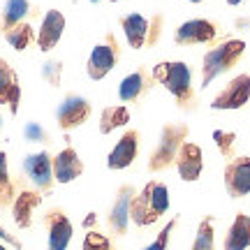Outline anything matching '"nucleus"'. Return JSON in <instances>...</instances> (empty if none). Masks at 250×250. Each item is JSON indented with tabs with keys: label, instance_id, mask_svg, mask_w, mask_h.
I'll list each match as a JSON object with an SVG mask.
<instances>
[{
	"label": "nucleus",
	"instance_id": "1",
	"mask_svg": "<svg viewBox=\"0 0 250 250\" xmlns=\"http://www.w3.org/2000/svg\"><path fill=\"white\" fill-rule=\"evenodd\" d=\"M169 208V190L160 181H148L146 186L134 192L130 202V223L137 227H148L160 220V215Z\"/></svg>",
	"mask_w": 250,
	"mask_h": 250
},
{
	"label": "nucleus",
	"instance_id": "2",
	"mask_svg": "<svg viewBox=\"0 0 250 250\" xmlns=\"http://www.w3.org/2000/svg\"><path fill=\"white\" fill-rule=\"evenodd\" d=\"M151 74L160 86H165V90L176 100V104H179L181 109H188L192 104V100H195L192 72H190V67H188L183 61L158 62V65L153 67Z\"/></svg>",
	"mask_w": 250,
	"mask_h": 250
},
{
	"label": "nucleus",
	"instance_id": "3",
	"mask_svg": "<svg viewBox=\"0 0 250 250\" xmlns=\"http://www.w3.org/2000/svg\"><path fill=\"white\" fill-rule=\"evenodd\" d=\"M188 125L183 123H167L162 125L160 139L155 144V148L148 155V171L158 174V171H167L169 167L176 165V155H179L181 146L188 142Z\"/></svg>",
	"mask_w": 250,
	"mask_h": 250
},
{
	"label": "nucleus",
	"instance_id": "4",
	"mask_svg": "<svg viewBox=\"0 0 250 250\" xmlns=\"http://www.w3.org/2000/svg\"><path fill=\"white\" fill-rule=\"evenodd\" d=\"M243 51H246V42L243 40H227L215 49L206 51L204 61H202V88H208L218 77H223L225 72H229L241 61Z\"/></svg>",
	"mask_w": 250,
	"mask_h": 250
},
{
	"label": "nucleus",
	"instance_id": "5",
	"mask_svg": "<svg viewBox=\"0 0 250 250\" xmlns=\"http://www.w3.org/2000/svg\"><path fill=\"white\" fill-rule=\"evenodd\" d=\"M250 100V74H236L211 102V109L215 111H232L248 104Z\"/></svg>",
	"mask_w": 250,
	"mask_h": 250
},
{
	"label": "nucleus",
	"instance_id": "6",
	"mask_svg": "<svg viewBox=\"0 0 250 250\" xmlns=\"http://www.w3.org/2000/svg\"><path fill=\"white\" fill-rule=\"evenodd\" d=\"M218 35L215 23L208 19H190L186 23H181L174 33V42L179 46H195V44H208Z\"/></svg>",
	"mask_w": 250,
	"mask_h": 250
},
{
	"label": "nucleus",
	"instance_id": "7",
	"mask_svg": "<svg viewBox=\"0 0 250 250\" xmlns=\"http://www.w3.org/2000/svg\"><path fill=\"white\" fill-rule=\"evenodd\" d=\"M225 190L227 195L239 199V197L250 195V158L241 155L227 162L225 167Z\"/></svg>",
	"mask_w": 250,
	"mask_h": 250
},
{
	"label": "nucleus",
	"instance_id": "8",
	"mask_svg": "<svg viewBox=\"0 0 250 250\" xmlns=\"http://www.w3.org/2000/svg\"><path fill=\"white\" fill-rule=\"evenodd\" d=\"M90 102L81 95H67L56 109V118L62 130H74L90 118Z\"/></svg>",
	"mask_w": 250,
	"mask_h": 250
},
{
	"label": "nucleus",
	"instance_id": "9",
	"mask_svg": "<svg viewBox=\"0 0 250 250\" xmlns=\"http://www.w3.org/2000/svg\"><path fill=\"white\" fill-rule=\"evenodd\" d=\"M139 153V132L137 130H127L123 137L116 142V146L109 151L107 155V167L109 169H127Z\"/></svg>",
	"mask_w": 250,
	"mask_h": 250
},
{
	"label": "nucleus",
	"instance_id": "10",
	"mask_svg": "<svg viewBox=\"0 0 250 250\" xmlns=\"http://www.w3.org/2000/svg\"><path fill=\"white\" fill-rule=\"evenodd\" d=\"M116 61H118V49H116V44H114V40L109 37L107 44H98L90 51L86 72H88V77L93 81H100L116 67Z\"/></svg>",
	"mask_w": 250,
	"mask_h": 250
},
{
	"label": "nucleus",
	"instance_id": "11",
	"mask_svg": "<svg viewBox=\"0 0 250 250\" xmlns=\"http://www.w3.org/2000/svg\"><path fill=\"white\" fill-rule=\"evenodd\" d=\"M176 169H179V176L186 183H192L202 176V169H204V153L197 146L195 142H186L181 146L179 155H176Z\"/></svg>",
	"mask_w": 250,
	"mask_h": 250
},
{
	"label": "nucleus",
	"instance_id": "12",
	"mask_svg": "<svg viewBox=\"0 0 250 250\" xmlns=\"http://www.w3.org/2000/svg\"><path fill=\"white\" fill-rule=\"evenodd\" d=\"M23 171H26L28 179L33 181L37 188L46 190L51 186V181H54V160L44 151L33 153V155H28L23 160Z\"/></svg>",
	"mask_w": 250,
	"mask_h": 250
},
{
	"label": "nucleus",
	"instance_id": "13",
	"mask_svg": "<svg viewBox=\"0 0 250 250\" xmlns=\"http://www.w3.org/2000/svg\"><path fill=\"white\" fill-rule=\"evenodd\" d=\"M62 30H65V17H62L58 9H49L42 19V26H40V33H37V44L42 51H51L62 37Z\"/></svg>",
	"mask_w": 250,
	"mask_h": 250
},
{
	"label": "nucleus",
	"instance_id": "14",
	"mask_svg": "<svg viewBox=\"0 0 250 250\" xmlns=\"http://www.w3.org/2000/svg\"><path fill=\"white\" fill-rule=\"evenodd\" d=\"M134 197V188L132 186H123L118 190L116 202L109 211V227L116 234H127V225H130V202Z\"/></svg>",
	"mask_w": 250,
	"mask_h": 250
},
{
	"label": "nucleus",
	"instance_id": "15",
	"mask_svg": "<svg viewBox=\"0 0 250 250\" xmlns=\"http://www.w3.org/2000/svg\"><path fill=\"white\" fill-rule=\"evenodd\" d=\"M19 100H21V86H19L17 72L0 58V104H7L9 111L17 114Z\"/></svg>",
	"mask_w": 250,
	"mask_h": 250
},
{
	"label": "nucleus",
	"instance_id": "16",
	"mask_svg": "<svg viewBox=\"0 0 250 250\" xmlns=\"http://www.w3.org/2000/svg\"><path fill=\"white\" fill-rule=\"evenodd\" d=\"M81 171H83V165L74 148H62L54 158V181L58 183H72L81 176Z\"/></svg>",
	"mask_w": 250,
	"mask_h": 250
},
{
	"label": "nucleus",
	"instance_id": "17",
	"mask_svg": "<svg viewBox=\"0 0 250 250\" xmlns=\"http://www.w3.org/2000/svg\"><path fill=\"white\" fill-rule=\"evenodd\" d=\"M123 26L125 40L132 49H144L148 44V30H151V19L142 17V14H127L125 19H121Z\"/></svg>",
	"mask_w": 250,
	"mask_h": 250
},
{
	"label": "nucleus",
	"instance_id": "18",
	"mask_svg": "<svg viewBox=\"0 0 250 250\" xmlns=\"http://www.w3.org/2000/svg\"><path fill=\"white\" fill-rule=\"evenodd\" d=\"M225 250H248L250 248V215L236 213L234 223L229 225V229L225 234L223 241Z\"/></svg>",
	"mask_w": 250,
	"mask_h": 250
},
{
	"label": "nucleus",
	"instance_id": "19",
	"mask_svg": "<svg viewBox=\"0 0 250 250\" xmlns=\"http://www.w3.org/2000/svg\"><path fill=\"white\" fill-rule=\"evenodd\" d=\"M72 223L65 213H51V220H49V250H67L72 241Z\"/></svg>",
	"mask_w": 250,
	"mask_h": 250
},
{
	"label": "nucleus",
	"instance_id": "20",
	"mask_svg": "<svg viewBox=\"0 0 250 250\" xmlns=\"http://www.w3.org/2000/svg\"><path fill=\"white\" fill-rule=\"evenodd\" d=\"M146 88H148V74L144 70H137L118 83V100L121 102H137L146 93Z\"/></svg>",
	"mask_w": 250,
	"mask_h": 250
},
{
	"label": "nucleus",
	"instance_id": "21",
	"mask_svg": "<svg viewBox=\"0 0 250 250\" xmlns=\"http://www.w3.org/2000/svg\"><path fill=\"white\" fill-rule=\"evenodd\" d=\"M130 123V109L125 104H114V107H104L100 114V132L111 134L114 130L123 127Z\"/></svg>",
	"mask_w": 250,
	"mask_h": 250
},
{
	"label": "nucleus",
	"instance_id": "22",
	"mask_svg": "<svg viewBox=\"0 0 250 250\" xmlns=\"http://www.w3.org/2000/svg\"><path fill=\"white\" fill-rule=\"evenodd\" d=\"M40 206V195L37 192H21L17 197V202H14V220H17L19 227H28L30 220H33V213H35V208Z\"/></svg>",
	"mask_w": 250,
	"mask_h": 250
},
{
	"label": "nucleus",
	"instance_id": "23",
	"mask_svg": "<svg viewBox=\"0 0 250 250\" xmlns=\"http://www.w3.org/2000/svg\"><path fill=\"white\" fill-rule=\"evenodd\" d=\"M190 250H215V229H213V218L211 215H206L204 220L199 223Z\"/></svg>",
	"mask_w": 250,
	"mask_h": 250
},
{
	"label": "nucleus",
	"instance_id": "24",
	"mask_svg": "<svg viewBox=\"0 0 250 250\" xmlns=\"http://www.w3.org/2000/svg\"><path fill=\"white\" fill-rule=\"evenodd\" d=\"M28 9H30L28 0H7V2H5V9H2V21H5L7 30L17 26L19 21H23V17L28 14Z\"/></svg>",
	"mask_w": 250,
	"mask_h": 250
},
{
	"label": "nucleus",
	"instance_id": "25",
	"mask_svg": "<svg viewBox=\"0 0 250 250\" xmlns=\"http://www.w3.org/2000/svg\"><path fill=\"white\" fill-rule=\"evenodd\" d=\"M5 40L9 42L12 49H17V51H23L28 44H30V40H33V28L28 26V23H21V26H14L7 30V35Z\"/></svg>",
	"mask_w": 250,
	"mask_h": 250
},
{
	"label": "nucleus",
	"instance_id": "26",
	"mask_svg": "<svg viewBox=\"0 0 250 250\" xmlns=\"http://www.w3.org/2000/svg\"><path fill=\"white\" fill-rule=\"evenodd\" d=\"M213 142L218 146V151L223 153L225 158H232L234 146H236V134L225 132V130H213Z\"/></svg>",
	"mask_w": 250,
	"mask_h": 250
},
{
	"label": "nucleus",
	"instance_id": "27",
	"mask_svg": "<svg viewBox=\"0 0 250 250\" xmlns=\"http://www.w3.org/2000/svg\"><path fill=\"white\" fill-rule=\"evenodd\" d=\"M83 250H111V243L104 234L100 232H88L83 239Z\"/></svg>",
	"mask_w": 250,
	"mask_h": 250
},
{
	"label": "nucleus",
	"instance_id": "28",
	"mask_svg": "<svg viewBox=\"0 0 250 250\" xmlns=\"http://www.w3.org/2000/svg\"><path fill=\"white\" fill-rule=\"evenodd\" d=\"M174 220H169V223L162 227V232L155 236V241L153 243H148L144 250H167V246H169V234H171V229H174Z\"/></svg>",
	"mask_w": 250,
	"mask_h": 250
},
{
	"label": "nucleus",
	"instance_id": "29",
	"mask_svg": "<svg viewBox=\"0 0 250 250\" xmlns=\"http://www.w3.org/2000/svg\"><path fill=\"white\" fill-rule=\"evenodd\" d=\"M61 72H62V65L58 61H49L42 65V77L49 83H54V86H58V81H61Z\"/></svg>",
	"mask_w": 250,
	"mask_h": 250
},
{
	"label": "nucleus",
	"instance_id": "30",
	"mask_svg": "<svg viewBox=\"0 0 250 250\" xmlns=\"http://www.w3.org/2000/svg\"><path fill=\"white\" fill-rule=\"evenodd\" d=\"M23 137H26V142H44L46 139V132L44 127L40 123H26V127H23Z\"/></svg>",
	"mask_w": 250,
	"mask_h": 250
},
{
	"label": "nucleus",
	"instance_id": "31",
	"mask_svg": "<svg viewBox=\"0 0 250 250\" xmlns=\"http://www.w3.org/2000/svg\"><path fill=\"white\" fill-rule=\"evenodd\" d=\"M162 23H165V19H162L160 14H155V17L151 19V30H148V44H146V46H155L158 42H160V37H162Z\"/></svg>",
	"mask_w": 250,
	"mask_h": 250
},
{
	"label": "nucleus",
	"instance_id": "32",
	"mask_svg": "<svg viewBox=\"0 0 250 250\" xmlns=\"http://www.w3.org/2000/svg\"><path fill=\"white\" fill-rule=\"evenodd\" d=\"M9 188V176H7V155L0 151V192Z\"/></svg>",
	"mask_w": 250,
	"mask_h": 250
},
{
	"label": "nucleus",
	"instance_id": "33",
	"mask_svg": "<svg viewBox=\"0 0 250 250\" xmlns=\"http://www.w3.org/2000/svg\"><path fill=\"white\" fill-rule=\"evenodd\" d=\"M0 239H5V241H9V243H14V239H12V236H9V234L2 229V227H0Z\"/></svg>",
	"mask_w": 250,
	"mask_h": 250
},
{
	"label": "nucleus",
	"instance_id": "34",
	"mask_svg": "<svg viewBox=\"0 0 250 250\" xmlns=\"http://www.w3.org/2000/svg\"><path fill=\"white\" fill-rule=\"evenodd\" d=\"M93 223H95V213H88V218L83 220V225H86V227H90Z\"/></svg>",
	"mask_w": 250,
	"mask_h": 250
},
{
	"label": "nucleus",
	"instance_id": "35",
	"mask_svg": "<svg viewBox=\"0 0 250 250\" xmlns=\"http://www.w3.org/2000/svg\"><path fill=\"white\" fill-rule=\"evenodd\" d=\"M243 0H227V5H232V7H236V5H241Z\"/></svg>",
	"mask_w": 250,
	"mask_h": 250
},
{
	"label": "nucleus",
	"instance_id": "36",
	"mask_svg": "<svg viewBox=\"0 0 250 250\" xmlns=\"http://www.w3.org/2000/svg\"><path fill=\"white\" fill-rule=\"evenodd\" d=\"M188 2H204V0H188Z\"/></svg>",
	"mask_w": 250,
	"mask_h": 250
},
{
	"label": "nucleus",
	"instance_id": "37",
	"mask_svg": "<svg viewBox=\"0 0 250 250\" xmlns=\"http://www.w3.org/2000/svg\"><path fill=\"white\" fill-rule=\"evenodd\" d=\"M90 2H100V0H90Z\"/></svg>",
	"mask_w": 250,
	"mask_h": 250
},
{
	"label": "nucleus",
	"instance_id": "38",
	"mask_svg": "<svg viewBox=\"0 0 250 250\" xmlns=\"http://www.w3.org/2000/svg\"><path fill=\"white\" fill-rule=\"evenodd\" d=\"M0 250H5V246H0Z\"/></svg>",
	"mask_w": 250,
	"mask_h": 250
},
{
	"label": "nucleus",
	"instance_id": "39",
	"mask_svg": "<svg viewBox=\"0 0 250 250\" xmlns=\"http://www.w3.org/2000/svg\"><path fill=\"white\" fill-rule=\"evenodd\" d=\"M111 2H118V0H111Z\"/></svg>",
	"mask_w": 250,
	"mask_h": 250
}]
</instances>
